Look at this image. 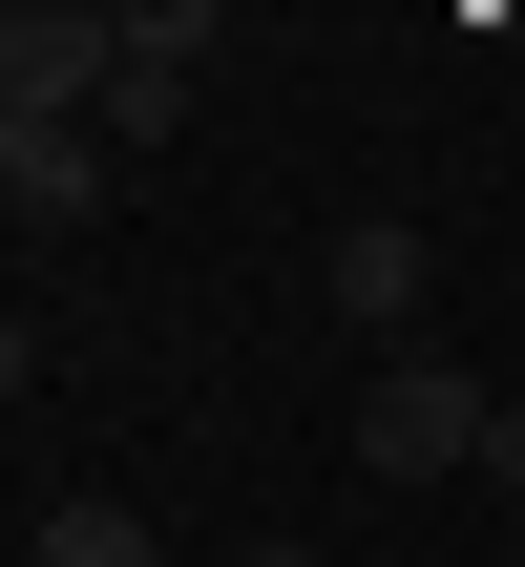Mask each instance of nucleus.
<instances>
[{"instance_id": "obj_1", "label": "nucleus", "mask_w": 525, "mask_h": 567, "mask_svg": "<svg viewBox=\"0 0 525 567\" xmlns=\"http://www.w3.org/2000/svg\"><path fill=\"white\" fill-rule=\"evenodd\" d=\"M484 421H505V379H463V358H379L358 379V463L379 484H484Z\"/></svg>"}, {"instance_id": "obj_2", "label": "nucleus", "mask_w": 525, "mask_h": 567, "mask_svg": "<svg viewBox=\"0 0 525 567\" xmlns=\"http://www.w3.org/2000/svg\"><path fill=\"white\" fill-rule=\"evenodd\" d=\"M105 84H126L105 0H0V126H105Z\"/></svg>"}, {"instance_id": "obj_3", "label": "nucleus", "mask_w": 525, "mask_h": 567, "mask_svg": "<svg viewBox=\"0 0 525 567\" xmlns=\"http://www.w3.org/2000/svg\"><path fill=\"white\" fill-rule=\"evenodd\" d=\"M210 0H126V84H105V168H147L168 126H189V84H210Z\"/></svg>"}, {"instance_id": "obj_4", "label": "nucleus", "mask_w": 525, "mask_h": 567, "mask_svg": "<svg viewBox=\"0 0 525 567\" xmlns=\"http://www.w3.org/2000/svg\"><path fill=\"white\" fill-rule=\"evenodd\" d=\"M337 337H379V358H421V295H442V231H400V210H337Z\"/></svg>"}, {"instance_id": "obj_5", "label": "nucleus", "mask_w": 525, "mask_h": 567, "mask_svg": "<svg viewBox=\"0 0 525 567\" xmlns=\"http://www.w3.org/2000/svg\"><path fill=\"white\" fill-rule=\"evenodd\" d=\"M105 189H126L105 126H0V210H21V231H105Z\"/></svg>"}, {"instance_id": "obj_6", "label": "nucleus", "mask_w": 525, "mask_h": 567, "mask_svg": "<svg viewBox=\"0 0 525 567\" xmlns=\"http://www.w3.org/2000/svg\"><path fill=\"white\" fill-rule=\"evenodd\" d=\"M21 567H168V526H147V505H105V484H63V505L21 526Z\"/></svg>"}, {"instance_id": "obj_7", "label": "nucleus", "mask_w": 525, "mask_h": 567, "mask_svg": "<svg viewBox=\"0 0 525 567\" xmlns=\"http://www.w3.org/2000/svg\"><path fill=\"white\" fill-rule=\"evenodd\" d=\"M484 484H505V505H525V400H505V421H484Z\"/></svg>"}, {"instance_id": "obj_8", "label": "nucleus", "mask_w": 525, "mask_h": 567, "mask_svg": "<svg viewBox=\"0 0 525 567\" xmlns=\"http://www.w3.org/2000/svg\"><path fill=\"white\" fill-rule=\"evenodd\" d=\"M0 400H42V337H21V316H0Z\"/></svg>"}, {"instance_id": "obj_9", "label": "nucleus", "mask_w": 525, "mask_h": 567, "mask_svg": "<svg viewBox=\"0 0 525 567\" xmlns=\"http://www.w3.org/2000/svg\"><path fill=\"white\" fill-rule=\"evenodd\" d=\"M231 567H316V547H231Z\"/></svg>"}]
</instances>
